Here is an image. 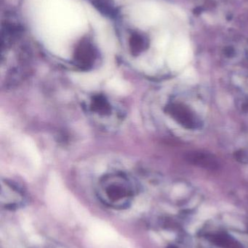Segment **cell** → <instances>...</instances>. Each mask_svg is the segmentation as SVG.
<instances>
[{"label":"cell","instance_id":"obj_1","mask_svg":"<svg viewBox=\"0 0 248 248\" xmlns=\"http://www.w3.org/2000/svg\"><path fill=\"white\" fill-rule=\"evenodd\" d=\"M47 198L54 214L62 218L66 211L67 198L58 181L52 179L48 189Z\"/></svg>","mask_w":248,"mask_h":248},{"label":"cell","instance_id":"obj_2","mask_svg":"<svg viewBox=\"0 0 248 248\" xmlns=\"http://www.w3.org/2000/svg\"><path fill=\"white\" fill-rule=\"evenodd\" d=\"M167 111L178 123L188 129H195L200 125L196 115L183 105H170L167 107Z\"/></svg>","mask_w":248,"mask_h":248},{"label":"cell","instance_id":"obj_3","mask_svg":"<svg viewBox=\"0 0 248 248\" xmlns=\"http://www.w3.org/2000/svg\"><path fill=\"white\" fill-rule=\"evenodd\" d=\"M88 225L90 237L97 244L108 245L117 241L118 235L116 232L106 223L91 220Z\"/></svg>","mask_w":248,"mask_h":248},{"label":"cell","instance_id":"obj_4","mask_svg":"<svg viewBox=\"0 0 248 248\" xmlns=\"http://www.w3.org/2000/svg\"><path fill=\"white\" fill-rule=\"evenodd\" d=\"M185 160L193 166L208 170H216L219 168V163L216 157L203 152H189L185 155Z\"/></svg>","mask_w":248,"mask_h":248},{"label":"cell","instance_id":"obj_5","mask_svg":"<svg viewBox=\"0 0 248 248\" xmlns=\"http://www.w3.org/2000/svg\"><path fill=\"white\" fill-rule=\"evenodd\" d=\"M96 52L93 45L89 41L83 40L79 44L74 54V58L80 65L87 66L96 59Z\"/></svg>","mask_w":248,"mask_h":248},{"label":"cell","instance_id":"obj_6","mask_svg":"<svg viewBox=\"0 0 248 248\" xmlns=\"http://www.w3.org/2000/svg\"><path fill=\"white\" fill-rule=\"evenodd\" d=\"M210 241L221 248H242L241 244L236 239L225 233L214 234L209 237Z\"/></svg>","mask_w":248,"mask_h":248},{"label":"cell","instance_id":"obj_7","mask_svg":"<svg viewBox=\"0 0 248 248\" xmlns=\"http://www.w3.org/2000/svg\"><path fill=\"white\" fill-rule=\"evenodd\" d=\"M130 48L133 55H138L146 49L147 46L145 36L139 33H134L130 38Z\"/></svg>","mask_w":248,"mask_h":248},{"label":"cell","instance_id":"obj_8","mask_svg":"<svg viewBox=\"0 0 248 248\" xmlns=\"http://www.w3.org/2000/svg\"><path fill=\"white\" fill-rule=\"evenodd\" d=\"M94 5L100 13L108 16H115L116 10L112 0H94Z\"/></svg>","mask_w":248,"mask_h":248},{"label":"cell","instance_id":"obj_9","mask_svg":"<svg viewBox=\"0 0 248 248\" xmlns=\"http://www.w3.org/2000/svg\"><path fill=\"white\" fill-rule=\"evenodd\" d=\"M70 205H71V210L77 219L80 220L83 224H90L91 220H90L87 211L84 209L78 202H76L74 200H71L70 201Z\"/></svg>","mask_w":248,"mask_h":248},{"label":"cell","instance_id":"obj_10","mask_svg":"<svg viewBox=\"0 0 248 248\" xmlns=\"http://www.w3.org/2000/svg\"><path fill=\"white\" fill-rule=\"evenodd\" d=\"M20 222H21L22 228L26 232L32 233L33 232V227L27 217H23L20 220Z\"/></svg>","mask_w":248,"mask_h":248},{"label":"cell","instance_id":"obj_11","mask_svg":"<svg viewBox=\"0 0 248 248\" xmlns=\"http://www.w3.org/2000/svg\"><path fill=\"white\" fill-rule=\"evenodd\" d=\"M30 241L34 244H40L42 243V239L39 236L33 234V235L31 236Z\"/></svg>","mask_w":248,"mask_h":248},{"label":"cell","instance_id":"obj_12","mask_svg":"<svg viewBox=\"0 0 248 248\" xmlns=\"http://www.w3.org/2000/svg\"><path fill=\"white\" fill-rule=\"evenodd\" d=\"M170 248H177L176 247H174V246H171Z\"/></svg>","mask_w":248,"mask_h":248}]
</instances>
